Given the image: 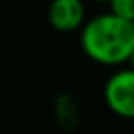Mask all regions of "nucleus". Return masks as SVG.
<instances>
[{
  "label": "nucleus",
  "mask_w": 134,
  "mask_h": 134,
  "mask_svg": "<svg viewBox=\"0 0 134 134\" xmlns=\"http://www.w3.org/2000/svg\"><path fill=\"white\" fill-rule=\"evenodd\" d=\"M81 49L91 61L105 67H122L134 55V22L110 12L81 26Z\"/></svg>",
  "instance_id": "1"
},
{
  "label": "nucleus",
  "mask_w": 134,
  "mask_h": 134,
  "mask_svg": "<svg viewBox=\"0 0 134 134\" xmlns=\"http://www.w3.org/2000/svg\"><path fill=\"white\" fill-rule=\"evenodd\" d=\"M105 103L120 118L134 116V71L118 67L105 83Z\"/></svg>",
  "instance_id": "2"
},
{
  "label": "nucleus",
  "mask_w": 134,
  "mask_h": 134,
  "mask_svg": "<svg viewBox=\"0 0 134 134\" xmlns=\"http://www.w3.org/2000/svg\"><path fill=\"white\" fill-rule=\"evenodd\" d=\"M47 22L55 32L69 34L85 24L83 0H51L47 6Z\"/></svg>",
  "instance_id": "3"
},
{
  "label": "nucleus",
  "mask_w": 134,
  "mask_h": 134,
  "mask_svg": "<svg viewBox=\"0 0 134 134\" xmlns=\"http://www.w3.org/2000/svg\"><path fill=\"white\" fill-rule=\"evenodd\" d=\"M110 14L134 22V0H107Z\"/></svg>",
  "instance_id": "4"
},
{
  "label": "nucleus",
  "mask_w": 134,
  "mask_h": 134,
  "mask_svg": "<svg viewBox=\"0 0 134 134\" xmlns=\"http://www.w3.org/2000/svg\"><path fill=\"white\" fill-rule=\"evenodd\" d=\"M95 2H107V0H95Z\"/></svg>",
  "instance_id": "5"
}]
</instances>
